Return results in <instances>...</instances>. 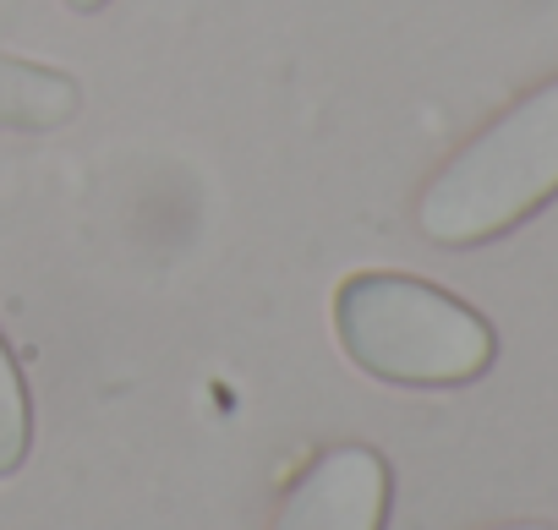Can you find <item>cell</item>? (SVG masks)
<instances>
[{
  "label": "cell",
  "instance_id": "cell-1",
  "mask_svg": "<svg viewBox=\"0 0 558 530\" xmlns=\"http://www.w3.org/2000/svg\"><path fill=\"white\" fill-rule=\"evenodd\" d=\"M345 356L400 389H460L498 361L493 323L460 296L411 274H356L335 296Z\"/></svg>",
  "mask_w": 558,
  "mask_h": 530
},
{
  "label": "cell",
  "instance_id": "cell-2",
  "mask_svg": "<svg viewBox=\"0 0 558 530\" xmlns=\"http://www.w3.org/2000/svg\"><path fill=\"white\" fill-rule=\"evenodd\" d=\"M558 197V77L476 132L422 192L416 224L438 246H482Z\"/></svg>",
  "mask_w": 558,
  "mask_h": 530
},
{
  "label": "cell",
  "instance_id": "cell-3",
  "mask_svg": "<svg viewBox=\"0 0 558 530\" xmlns=\"http://www.w3.org/2000/svg\"><path fill=\"white\" fill-rule=\"evenodd\" d=\"M389 519V465L367 443H340L307 465L286 492L274 530H384Z\"/></svg>",
  "mask_w": 558,
  "mask_h": 530
},
{
  "label": "cell",
  "instance_id": "cell-4",
  "mask_svg": "<svg viewBox=\"0 0 558 530\" xmlns=\"http://www.w3.org/2000/svg\"><path fill=\"white\" fill-rule=\"evenodd\" d=\"M28 443H34L28 389H23V372H17L7 340H0V476H17V470H23Z\"/></svg>",
  "mask_w": 558,
  "mask_h": 530
},
{
  "label": "cell",
  "instance_id": "cell-5",
  "mask_svg": "<svg viewBox=\"0 0 558 530\" xmlns=\"http://www.w3.org/2000/svg\"><path fill=\"white\" fill-rule=\"evenodd\" d=\"M498 530H558V525H542V519H525V525H498Z\"/></svg>",
  "mask_w": 558,
  "mask_h": 530
},
{
  "label": "cell",
  "instance_id": "cell-6",
  "mask_svg": "<svg viewBox=\"0 0 558 530\" xmlns=\"http://www.w3.org/2000/svg\"><path fill=\"white\" fill-rule=\"evenodd\" d=\"M66 7H72V12H99L105 0H66Z\"/></svg>",
  "mask_w": 558,
  "mask_h": 530
}]
</instances>
